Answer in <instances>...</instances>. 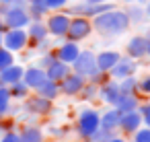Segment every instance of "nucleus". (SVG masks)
Segmentation results:
<instances>
[{
  "label": "nucleus",
  "instance_id": "nucleus-12",
  "mask_svg": "<svg viewBox=\"0 0 150 142\" xmlns=\"http://www.w3.org/2000/svg\"><path fill=\"white\" fill-rule=\"evenodd\" d=\"M25 31H27V37H29V45H39V43L47 41V37H50L43 21H31L25 27Z\"/></svg>",
  "mask_w": 150,
  "mask_h": 142
},
{
  "label": "nucleus",
  "instance_id": "nucleus-25",
  "mask_svg": "<svg viewBox=\"0 0 150 142\" xmlns=\"http://www.w3.org/2000/svg\"><path fill=\"white\" fill-rule=\"evenodd\" d=\"M117 87H119L121 95H138V78H136V74L117 80Z\"/></svg>",
  "mask_w": 150,
  "mask_h": 142
},
{
  "label": "nucleus",
  "instance_id": "nucleus-34",
  "mask_svg": "<svg viewBox=\"0 0 150 142\" xmlns=\"http://www.w3.org/2000/svg\"><path fill=\"white\" fill-rule=\"evenodd\" d=\"M43 2H45V6L50 9V13H54V11H62V9H66L70 0H43Z\"/></svg>",
  "mask_w": 150,
  "mask_h": 142
},
{
  "label": "nucleus",
  "instance_id": "nucleus-42",
  "mask_svg": "<svg viewBox=\"0 0 150 142\" xmlns=\"http://www.w3.org/2000/svg\"><path fill=\"white\" fill-rule=\"evenodd\" d=\"M86 4H101V2H109V0H84Z\"/></svg>",
  "mask_w": 150,
  "mask_h": 142
},
{
  "label": "nucleus",
  "instance_id": "nucleus-38",
  "mask_svg": "<svg viewBox=\"0 0 150 142\" xmlns=\"http://www.w3.org/2000/svg\"><path fill=\"white\" fill-rule=\"evenodd\" d=\"M54 60H56V54H54V52H47V54H43V56H41V60H39V64H37V66L47 68V66H50Z\"/></svg>",
  "mask_w": 150,
  "mask_h": 142
},
{
  "label": "nucleus",
  "instance_id": "nucleus-24",
  "mask_svg": "<svg viewBox=\"0 0 150 142\" xmlns=\"http://www.w3.org/2000/svg\"><path fill=\"white\" fill-rule=\"evenodd\" d=\"M27 11L31 15V21H43V17L50 15V9L45 6L43 0H37V2H29L27 4Z\"/></svg>",
  "mask_w": 150,
  "mask_h": 142
},
{
  "label": "nucleus",
  "instance_id": "nucleus-5",
  "mask_svg": "<svg viewBox=\"0 0 150 142\" xmlns=\"http://www.w3.org/2000/svg\"><path fill=\"white\" fill-rule=\"evenodd\" d=\"M70 70L80 74L82 78H91L99 68H97V58H95V52L91 50H80V54L76 56V60L70 64Z\"/></svg>",
  "mask_w": 150,
  "mask_h": 142
},
{
  "label": "nucleus",
  "instance_id": "nucleus-43",
  "mask_svg": "<svg viewBox=\"0 0 150 142\" xmlns=\"http://www.w3.org/2000/svg\"><path fill=\"white\" fill-rule=\"evenodd\" d=\"M146 58H150V37H146Z\"/></svg>",
  "mask_w": 150,
  "mask_h": 142
},
{
  "label": "nucleus",
  "instance_id": "nucleus-11",
  "mask_svg": "<svg viewBox=\"0 0 150 142\" xmlns=\"http://www.w3.org/2000/svg\"><path fill=\"white\" fill-rule=\"evenodd\" d=\"M121 97V93H119V87H117V80H113V78H107L103 84H99V97L97 99H101L103 103H107L109 107H113L115 103H117V99Z\"/></svg>",
  "mask_w": 150,
  "mask_h": 142
},
{
  "label": "nucleus",
  "instance_id": "nucleus-20",
  "mask_svg": "<svg viewBox=\"0 0 150 142\" xmlns=\"http://www.w3.org/2000/svg\"><path fill=\"white\" fill-rule=\"evenodd\" d=\"M45 70V76L50 78V80H56V82H60L68 72H70V64H66V62H62V60H54L47 68H43Z\"/></svg>",
  "mask_w": 150,
  "mask_h": 142
},
{
  "label": "nucleus",
  "instance_id": "nucleus-22",
  "mask_svg": "<svg viewBox=\"0 0 150 142\" xmlns=\"http://www.w3.org/2000/svg\"><path fill=\"white\" fill-rule=\"evenodd\" d=\"M113 107H115L119 113L134 111V109H138V107H140V97H138V95H121Z\"/></svg>",
  "mask_w": 150,
  "mask_h": 142
},
{
  "label": "nucleus",
  "instance_id": "nucleus-28",
  "mask_svg": "<svg viewBox=\"0 0 150 142\" xmlns=\"http://www.w3.org/2000/svg\"><path fill=\"white\" fill-rule=\"evenodd\" d=\"M78 95H80V99H84V101H95V99L99 97V87L86 80L84 87H82V91H80Z\"/></svg>",
  "mask_w": 150,
  "mask_h": 142
},
{
  "label": "nucleus",
  "instance_id": "nucleus-23",
  "mask_svg": "<svg viewBox=\"0 0 150 142\" xmlns=\"http://www.w3.org/2000/svg\"><path fill=\"white\" fill-rule=\"evenodd\" d=\"M35 93L41 95V97H45V99H50V101H56V99L60 97V87H58L56 80H50V78H47L41 87L35 89Z\"/></svg>",
  "mask_w": 150,
  "mask_h": 142
},
{
  "label": "nucleus",
  "instance_id": "nucleus-33",
  "mask_svg": "<svg viewBox=\"0 0 150 142\" xmlns=\"http://www.w3.org/2000/svg\"><path fill=\"white\" fill-rule=\"evenodd\" d=\"M148 95L150 97V74H146V76H142V78H138V95Z\"/></svg>",
  "mask_w": 150,
  "mask_h": 142
},
{
  "label": "nucleus",
  "instance_id": "nucleus-45",
  "mask_svg": "<svg viewBox=\"0 0 150 142\" xmlns=\"http://www.w3.org/2000/svg\"><path fill=\"white\" fill-rule=\"evenodd\" d=\"M144 11H146V17H150V0H146V9Z\"/></svg>",
  "mask_w": 150,
  "mask_h": 142
},
{
  "label": "nucleus",
  "instance_id": "nucleus-14",
  "mask_svg": "<svg viewBox=\"0 0 150 142\" xmlns=\"http://www.w3.org/2000/svg\"><path fill=\"white\" fill-rule=\"evenodd\" d=\"M140 126H144V124H142V113L138 109L121 113V117H119V130L123 134H134Z\"/></svg>",
  "mask_w": 150,
  "mask_h": 142
},
{
  "label": "nucleus",
  "instance_id": "nucleus-30",
  "mask_svg": "<svg viewBox=\"0 0 150 142\" xmlns=\"http://www.w3.org/2000/svg\"><path fill=\"white\" fill-rule=\"evenodd\" d=\"M11 64H15V54L8 52L6 48H0V70H4Z\"/></svg>",
  "mask_w": 150,
  "mask_h": 142
},
{
  "label": "nucleus",
  "instance_id": "nucleus-44",
  "mask_svg": "<svg viewBox=\"0 0 150 142\" xmlns=\"http://www.w3.org/2000/svg\"><path fill=\"white\" fill-rule=\"evenodd\" d=\"M123 2H127V4H140V2H146V0H123Z\"/></svg>",
  "mask_w": 150,
  "mask_h": 142
},
{
  "label": "nucleus",
  "instance_id": "nucleus-1",
  "mask_svg": "<svg viewBox=\"0 0 150 142\" xmlns=\"http://www.w3.org/2000/svg\"><path fill=\"white\" fill-rule=\"evenodd\" d=\"M93 23V31H97L99 35L103 37H117V35H123L127 29H129V19L125 15V11L121 9H111V11H105L97 17L91 19Z\"/></svg>",
  "mask_w": 150,
  "mask_h": 142
},
{
  "label": "nucleus",
  "instance_id": "nucleus-16",
  "mask_svg": "<svg viewBox=\"0 0 150 142\" xmlns=\"http://www.w3.org/2000/svg\"><path fill=\"white\" fill-rule=\"evenodd\" d=\"M54 54H56L58 60H62V62H66V64H72V62L76 60V56L80 54V45H78L76 41H68V39H66Z\"/></svg>",
  "mask_w": 150,
  "mask_h": 142
},
{
  "label": "nucleus",
  "instance_id": "nucleus-3",
  "mask_svg": "<svg viewBox=\"0 0 150 142\" xmlns=\"http://www.w3.org/2000/svg\"><path fill=\"white\" fill-rule=\"evenodd\" d=\"M99 117L101 113L93 107H86L78 113V119H76V132L82 140H88L97 130H99Z\"/></svg>",
  "mask_w": 150,
  "mask_h": 142
},
{
  "label": "nucleus",
  "instance_id": "nucleus-17",
  "mask_svg": "<svg viewBox=\"0 0 150 142\" xmlns=\"http://www.w3.org/2000/svg\"><path fill=\"white\" fill-rule=\"evenodd\" d=\"M125 52H127V56L134 58V60L146 58V37H144V35H134V37L127 41Z\"/></svg>",
  "mask_w": 150,
  "mask_h": 142
},
{
  "label": "nucleus",
  "instance_id": "nucleus-29",
  "mask_svg": "<svg viewBox=\"0 0 150 142\" xmlns=\"http://www.w3.org/2000/svg\"><path fill=\"white\" fill-rule=\"evenodd\" d=\"M125 15H127V19H129V23H142L144 19H146V11L144 9H140V6H129L127 11H125Z\"/></svg>",
  "mask_w": 150,
  "mask_h": 142
},
{
  "label": "nucleus",
  "instance_id": "nucleus-18",
  "mask_svg": "<svg viewBox=\"0 0 150 142\" xmlns=\"http://www.w3.org/2000/svg\"><path fill=\"white\" fill-rule=\"evenodd\" d=\"M119 117H121V113H119L115 107H109V109H105V111L101 113V117H99V128L117 132V130H119Z\"/></svg>",
  "mask_w": 150,
  "mask_h": 142
},
{
  "label": "nucleus",
  "instance_id": "nucleus-13",
  "mask_svg": "<svg viewBox=\"0 0 150 142\" xmlns=\"http://www.w3.org/2000/svg\"><path fill=\"white\" fill-rule=\"evenodd\" d=\"M21 80H23L31 91H35L37 87H41V84L47 80V76H45V70H43L41 66H29V68H25Z\"/></svg>",
  "mask_w": 150,
  "mask_h": 142
},
{
  "label": "nucleus",
  "instance_id": "nucleus-4",
  "mask_svg": "<svg viewBox=\"0 0 150 142\" xmlns=\"http://www.w3.org/2000/svg\"><path fill=\"white\" fill-rule=\"evenodd\" d=\"M93 33V23L88 17H82V15H74L70 17V25H68V31H66V39L68 41H82L86 39L88 35Z\"/></svg>",
  "mask_w": 150,
  "mask_h": 142
},
{
  "label": "nucleus",
  "instance_id": "nucleus-47",
  "mask_svg": "<svg viewBox=\"0 0 150 142\" xmlns=\"http://www.w3.org/2000/svg\"><path fill=\"white\" fill-rule=\"evenodd\" d=\"M0 48H2V33H0Z\"/></svg>",
  "mask_w": 150,
  "mask_h": 142
},
{
  "label": "nucleus",
  "instance_id": "nucleus-26",
  "mask_svg": "<svg viewBox=\"0 0 150 142\" xmlns=\"http://www.w3.org/2000/svg\"><path fill=\"white\" fill-rule=\"evenodd\" d=\"M8 91H11V97H13V99H19V101H23L25 97H29V95H31V89H29L23 80H19V82L11 84V87H8Z\"/></svg>",
  "mask_w": 150,
  "mask_h": 142
},
{
  "label": "nucleus",
  "instance_id": "nucleus-52",
  "mask_svg": "<svg viewBox=\"0 0 150 142\" xmlns=\"http://www.w3.org/2000/svg\"><path fill=\"white\" fill-rule=\"evenodd\" d=\"M125 142H127V140H125ZM132 142H134V140H132Z\"/></svg>",
  "mask_w": 150,
  "mask_h": 142
},
{
  "label": "nucleus",
  "instance_id": "nucleus-10",
  "mask_svg": "<svg viewBox=\"0 0 150 142\" xmlns=\"http://www.w3.org/2000/svg\"><path fill=\"white\" fill-rule=\"evenodd\" d=\"M136 72H138V60H134V58H129V56H121L119 62L109 70V78L121 80V78L132 76V74H136Z\"/></svg>",
  "mask_w": 150,
  "mask_h": 142
},
{
  "label": "nucleus",
  "instance_id": "nucleus-6",
  "mask_svg": "<svg viewBox=\"0 0 150 142\" xmlns=\"http://www.w3.org/2000/svg\"><path fill=\"white\" fill-rule=\"evenodd\" d=\"M45 27L47 33L52 37H66L68 25H70V13H62V11H54L45 17Z\"/></svg>",
  "mask_w": 150,
  "mask_h": 142
},
{
  "label": "nucleus",
  "instance_id": "nucleus-15",
  "mask_svg": "<svg viewBox=\"0 0 150 142\" xmlns=\"http://www.w3.org/2000/svg\"><path fill=\"white\" fill-rule=\"evenodd\" d=\"M95 58H97V68H99L101 72H107V74H109V70L119 62L121 54L115 52V50H103V52L95 54Z\"/></svg>",
  "mask_w": 150,
  "mask_h": 142
},
{
  "label": "nucleus",
  "instance_id": "nucleus-50",
  "mask_svg": "<svg viewBox=\"0 0 150 142\" xmlns=\"http://www.w3.org/2000/svg\"><path fill=\"white\" fill-rule=\"evenodd\" d=\"M0 87H4V84H2V80H0Z\"/></svg>",
  "mask_w": 150,
  "mask_h": 142
},
{
  "label": "nucleus",
  "instance_id": "nucleus-39",
  "mask_svg": "<svg viewBox=\"0 0 150 142\" xmlns=\"http://www.w3.org/2000/svg\"><path fill=\"white\" fill-rule=\"evenodd\" d=\"M50 134L56 138H62V136H66V130L64 128H50Z\"/></svg>",
  "mask_w": 150,
  "mask_h": 142
},
{
  "label": "nucleus",
  "instance_id": "nucleus-35",
  "mask_svg": "<svg viewBox=\"0 0 150 142\" xmlns=\"http://www.w3.org/2000/svg\"><path fill=\"white\" fill-rule=\"evenodd\" d=\"M138 111L142 113V124L150 128V101H148V103H140Z\"/></svg>",
  "mask_w": 150,
  "mask_h": 142
},
{
  "label": "nucleus",
  "instance_id": "nucleus-27",
  "mask_svg": "<svg viewBox=\"0 0 150 142\" xmlns=\"http://www.w3.org/2000/svg\"><path fill=\"white\" fill-rule=\"evenodd\" d=\"M11 101L13 97H11L8 87H0V115L2 117H6V113L11 111Z\"/></svg>",
  "mask_w": 150,
  "mask_h": 142
},
{
  "label": "nucleus",
  "instance_id": "nucleus-36",
  "mask_svg": "<svg viewBox=\"0 0 150 142\" xmlns=\"http://www.w3.org/2000/svg\"><path fill=\"white\" fill-rule=\"evenodd\" d=\"M0 142H21L19 132H17V130H6V132H2V136H0Z\"/></svg>",
  "mask_w": 150,
  "mask_h": 142
},
{
  "label": "nucleus",
  "instance_id": "nucleus-19",
  "mask_svg": "<svg viewBox=\"0 0 150 142\" xmlns=\"http://www.w3.org/2000/svg\"><path fill=\"white\" fill-rule=\"evenodd\" d=\"M23 72H25V66L15 62V64L6 66L4 70H0V80H2L4 87H11V84H15V82H19L23 78Z\"/></svg>",
  "mask_w": 150,
  "mask_h": 142
},
{
  "label": "nucleus",
  "instance_id": "nucleus-9",
  "mask_svg": "<svg viewBox=\"0 0 150 142\" xmlns=\"http://www.w3.org/2000/svg\"><path fill=\"white\" fill-rule=\"evenodd\" d=\"M84 82H86V78H82L80 74H76V72L70 70V72L58 82V87H60V95H66V97H78V93L82 91Z\"/></svg>",
  "mask_w": 150,
  "mask_h": 142
},
{
  "label": "nucleus",
  "instance_id": "nucleus-2",
  "mask_svg": "<svg viewBox=\"0 0 150 142\" xmlns=\"http://www.w3.org/2000/svg\"><path fill=\"white\" fill-rule=\"evenodd\" d=\"M0 21L4 23L6 29H25L31 23V15L27 11V4H11V6H2V15Z\"/></svg>",
  "mask_w": 150,
  "mask_h": 142
},
{
  "label": "nucleus",
  "instance_id": "nucleus-48",
  "mask_svg": "<svg viewBox=\"0 0 150 142\" xmlns=\"http://www.w3.org/2000/svg\"><path fill=\"white\" fill-rule=\"evenodd\" d=\"M25 2H27V4H29V2H37V0H25Z\"/></svg>",
  "mask_w": 150,
  "mask_h": 142
},
{
  "label": "nucleus",
  "instance_id": "nucleus-46",
  "mask_svg": "<svg viewBox=\"0 0 150 142\" xmlns=\"http://www.w3.org/2000/svg\"><path fill=\"white\" fill-rule=\"evenodd\" d=\"M4 29H6V27H4V23L0 21V33H4Z\"/></svg>",
  "mask_w": 150,
  "mask_h": 142
},
{
  "label": "nucleus",
  "instance_id": "nucleus-31",
  "mask_svg": "<svg viewBox=\"0 0 150 142\" xmlns=\"http://www.w3.org/2000/svg\"><path fill=\"white\" fill-rule=\"evenodd\" d=\"M115 134H117V132H111V130H103V128H99V130H97L88 140H93V142H107V140H109V138H113Z\"/></svg>",
  "mask_w": 150,
  "mask_h": 142
},
{
  "label": "nucleus",
  "instance_id": "nucleus-40",
  "mask_svg": "<svg viewBox=\"0 0 150 142\" xmlns=\"http://www.w3.org/2000/svg\"><path fill=\"white\" fill-rule=\"evenodd\" d=\"M21 2H25V0H0V4H2V6H11V4H21Z\"/></svg>",
  "mask_w": 150,
  "mask_h": 142
},
{
  "label": "nucleus",
  "instance_id": "nucleus-7",
  "mask_svg": "<svg viewBox=\"0 0 150 142\" xmlns=\"http://www.w3.org/2000/svg\"><path fill=\"white\" fill-rule=\"evenodd\" d=\"M2 48H6L8 52L17 54L29 48V37L25 29H4L2 33Z\"/></svg>",
  "mask_w": 150,
  "mask_h": 142
},
{
  "label": "nucleus",
  "instance_id": "nucleus-51",
  "mask_svg": "<svg viewBox=\"0 0 150 142\" xmlns=\"http://www.w3.org/2000/svg\"><path fill=\"white\" fill-rule=\"evenodd\" d=\"M84 142H93V140H84Z\"/></svg>",
  "mask_w": 150,
  "mask_h": 142
},
{
  "label": "nucleus",
  "instance_id": "nucleus-21",
  "mask_svg": "<svg viewBox=\"0 0 150 142\" xmlns=\"http://www.w3.org/2000/svg\"><path fill=\"white\" fill-rule=\"evenodd\" d=\"M19 138H21V142H43L45 134L39 126H23L19 130Z\"/></svg>",
  "mask_w": 150,
  "mask_h": 142
},
{
  "label": "nucleus",
  "instance_id": "nucleus-8",
  "mask_svg": "<svg viewBox=\"0 0 150 142\" xmlns=\"http://www.w3.org/2000/svg\"><path fill=\"white\" fill-rule=\"evenodd\" d=\"M23 101H25V111L31 113V115L45 117V115H50V113L54 111V101H50V99H45V97H41V95H37V93L25 97Z\"/></svg>",
  "mask_w": 150,
  "mask_h": 142
},
{
  "label": "nucleus",
  "instance_id": "nucleus-41",
  "mask_svg": "<svg viewBox=\"0 0 150 142\" xmlns=\"http://www.w3.org/2000/svg\"><path fill=\"white\" fill-rule=\"evenodd\" d=\"M107 142H125V140H123V138H121L119 134H115V136H113V138H109Z\"/></svg>",
  "mask_w": 150,
  "mask_h": 142
},
{
  "label": "nucleus",
  "instance_id": "nucleus-32",
  "mask_svg": "<svg viewBox=\"0 0 150 142\" xmlns=\"http://www.w3.org/2000/svg\"><path fill=\"white\" fill-rule=\"evenodd\" d=\"M132 136H134V142H150V128L148 126H140Z\"/></svg>",
  "mask_w": 150,
  "mask_h": 142
},
{
  "label": "nucleus",
  "instance_id": "nucleus-37",
  "mask_svg": "<svg viewBox=\"0 0 150 142\" xmlns=\"http://www.w3.org/2000/svg\"><path fill=\"white\" fill-rule=\"evenodd\" d=\"M107 78H109V74H107V72H101V70H97V72H95V74H93L91 78H86V80L99 87V84H103V82H105Z\"/></svg>",
  "mask_w": 150,
  "mask_h": 142
},
{
  "label": "nucleus",
  "instance_id": "nucleus-49",
  "mask_svg": "<svg viewBox=\"0 0 150 142\" xmlns=\"http://www.w3.org/2000/svg\"><path fill=\"white\" fill-rule=\"evenodd\" d=\"M0 15H2V4H0Z\"/></svg>",
  "mask_w": 150,
  "mask_h": 142
}]
</instances>
